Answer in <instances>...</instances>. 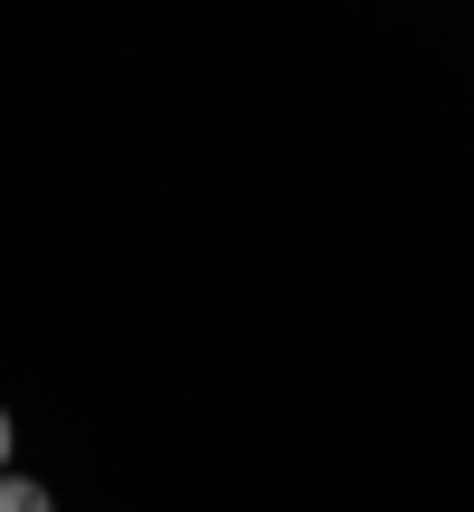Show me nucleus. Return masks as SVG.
Returning a JSON list of instances; mask_svg holds the SVG:
<instances>
[{"instance_id": "obj_1", "label": "nucleus", "mask_w": 474, "mask_h": 512, "mask_svg": "<svg viewBox=\"0 0 474 512\" xmlns=\"http://www.w3.org/2000/svg\"><path fill=\"white\" fill-rule=\"evenodd\" d=\"M0 512H57V503H48V484H29V475H0Z\"/></svg>"}, {"instance_id": "obj_2", "label": "nucleus", "mask_w": 474, "mask_h": 512, "mask_svg": "<svg viewBox=\"0 0 474 512\" xmlns=\"http://www.w3.org/2000/svg\"><path fill=\"white\" fill-rule=\"evenodd\" d=\"M0 475H10V418H0Z\"/></svg>"}]
</instances>
